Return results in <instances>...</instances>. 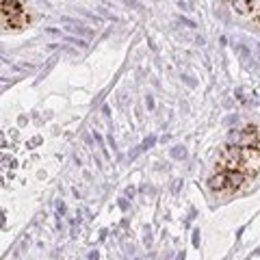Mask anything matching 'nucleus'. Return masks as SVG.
Here are the masks:
<instances>
[{
	"instance_id": "1",
	"label": "nucleus",
	"mask_w": 260,
	"mask_h": 260,
	"mask_svg": "<svg viewBox=\"0 0 260 260\" xmlns=\"http://www.w3.org/2000/svg\"><path fill=\"white\" fill-rule=\"evenodd\" d=\"M260 172V130L245 128V133L237 137V141L221 152L215 176L210 178L213 191L225 193L237 191L239 186L254 178Z\"/></svg>"
},
{
	"instance_id": "2",
	"label": "nucleus",
	"mask_w": 260,
	"mask_h": 260,
	"mask_svg": "<svg viewBox=\"0 0 260 260\" xmlns=\"http://www.w3.org/2000/svg\"><path fill=\"white\" fill-rule=\"evenodd\" d=\"M251 15L260 18V0H251Z\"/></svg>"
}]
</instances>
